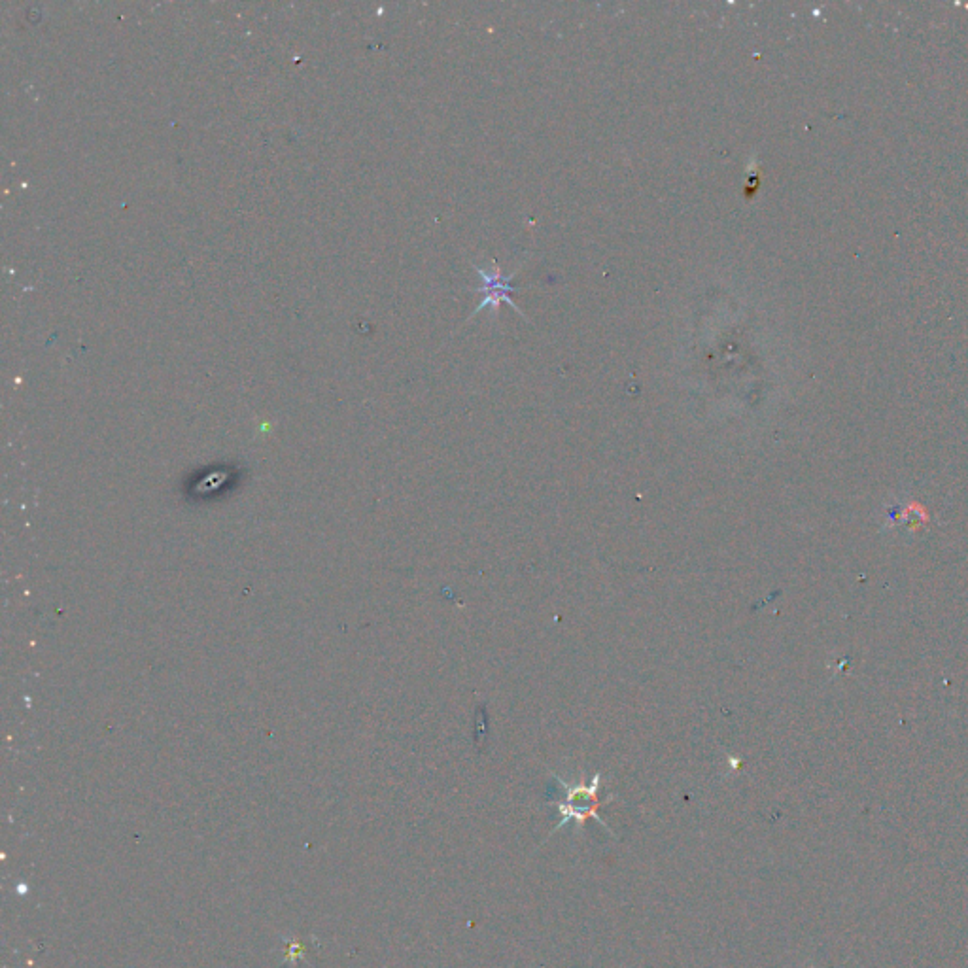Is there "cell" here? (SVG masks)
Instances as JSON below:
<instances>
[{
    "label": "cell",
    "instance_id": "6da1fadb",
    "mask_svg": "<svg viewBox=\"0 0 968 968\" xmlns=\"http://www.w3.org/2000/svg\"><path fill=\"white\" fill-rule=\"evenodd\" d=\"M560 783L566 787V802L558 806L560 812L564 815L562 825L568 823L571 819L585 823L588 817H594V819L600 821V817H598L600 802L596 800L598 789H600V776H594L590 785H583V783L581 785H566L564 781H560Z\"/></svg>",
    "mask_w": 968,
    "mask_h": 968
},
{
    "label": "cell",
    "instance_id": "7a4b0ae2",
    "mask_svg": "<svg viewBox=\"0 0 968 968\" xmlns=\"http://www.w3.org/2000/svg\"><path fill=\"white\" fill-rule=\"evenodd\" d=\"M475 271H477V273H479V277L483 278L484 280V286L481 288V290H479V292H483L484 299L483 303H481V305L475 309L473 314L483 311L484 307H492V309L496 311V309H498L502 303H507V305H511L515 311L524 316L522 309H519V307H517V303H513V299H511V294L515 292V286L511 284V280L515 278L517 273H511L509 277H503V275H500V271H498V269H494V271H484V269H481V267H475Z\"/></svg>",
    "mask_w": 968,
    "mask_h": 968
}]
</instances>
